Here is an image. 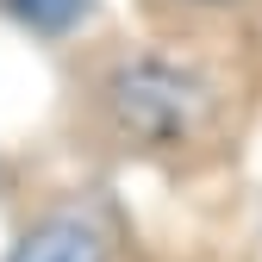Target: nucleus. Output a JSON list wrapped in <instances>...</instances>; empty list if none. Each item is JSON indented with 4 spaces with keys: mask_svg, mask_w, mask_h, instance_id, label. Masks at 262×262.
<instances>
[{
    "mask_svg": "<svg viewBox=\"0 0 262 262\" xmlns=\"http://www.w3.org/2000/svg\"><path fill=\"white\" fill-rule=\"evenodd\" d=\"M175 7H231V0H175Z\"/></svg>",
    "mask_w": 262,
    "mask_h": 262,
    "instance_id": "obj_4",
    "label": "nucleus"
},
{
    "mask_svg": "<svg viewBox=\"0 0 262 262\" xmlns=\"http://www.w3.org/2000/svg\"><path fill=\"white\" fill-rule=\"evenodd\" d=\"M25 31H44V38H62L88 19V0H0Z\"/></svg>",
    "mask_w": 262,
    "mask_h": 262,
    "instance_id": "obj_3",
    "label": "nucleus"
},
{
    "mask_svg": "<svg viewBox=\"0 0 262 262\" xmlns=\"http://www.w3.org/2000/svg\"><path fill=\"white\" fill-rule=\"evenodd\" d=\"M100 100H106V119H113V131H119L125 144H138V150H169V144H187L193 131L206 125L212 88H206L200 69L144 50V56L113 62Z\"/></svg>",
    "mask_w": 262,
    "mask_h": 262,
    "instance_id": "obj_1",
    "label": "nucleus"
},
{
    "mask_svg": "<svg viewBox=\"0 0 262 262\" xmlns=\"http://www.w3.org/2000/svg\"><path fill=\"white\" fill-rule=\"evenodd\" d=\"M7 262H113V231L94 212H50L7 250Z\"/></svg>",
    "mask_w": 262,
    "mask_h": 262,
    "instance_id": "obj_2",
    "label": "nucleus"
}]
</instances>
